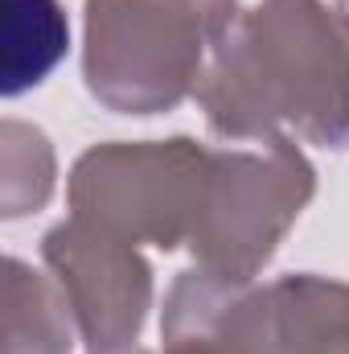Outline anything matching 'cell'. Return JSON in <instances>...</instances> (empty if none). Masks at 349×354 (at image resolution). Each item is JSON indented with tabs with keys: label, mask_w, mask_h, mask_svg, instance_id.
I'll list each match as a JSON object with an SVG mask.
<instances>
[{
	"label": "cell",
	"mask_w": 349,
	"mask_h": 354,
	"mask_svg": "<svg viewBox=\"0 0 349 354\" xmlns=\"http://www.w3.org/2000/svg\"><path fill=\"white\" fill-rule=\"evenodd\" d=\"M222 140L292 136L349 149V17L325 0H259L239 12L197 87Z\"/></svg>",
	"instance_id": "cell-1"
},
{
	"label": "cell",
	"mask_w": 349,
	"mask_h": 354,
	"mask_svg": "<svg viewBox=\"0 0 349 354\" xmlns=\"http://www.w3.org/2000/svg\"><path fill=\"white\" fill-rule=\"evenodd\" d=\"M239 21V0H87L83 83L119 115H161L197 95Z\"/></svg>",
	"instance_id": "cell-2"
},
{
	"label": "cell",
	"mask_w": 349,
	"mask_h": 354,
	"mask_svg": "<svg viewBox=\"0 0 349 354\" xmlns=\"http://www.w3.org/2000/svg\"><path fill=\"white\" fill-rule=\"evenodd\" d=\"M317 194V169L292 136L255 149H214L201 210L189 235L193 268L255 280Z\"/></svg>",
	"instance_id": "cell-3"
},
{
	"label": "cell",
	"mask_w": 349,
	"mask_h": 354,
	"mask_svg": "<svg viewBox=\"0 0 349 354\" xmlns=\"http://www.w3.org/2000/svg\"><path fill=\"white\" fill-rule=\"evenodd\" d=\"M210 153L193 136L173 140H111L87 149L66 177L70 214L103 227L136 248L173 252L189 243Z\"/></svg>",
	"instance_id": "cell-4"
},
{
	"label": "cell",
	"mask_w": 349,
	"mask_h": 354,
	"mask_svg": "<svg viewBox=\"0 0 349 354\" xmlns=\"http://www.w3.org/2000/svg\"><path fill=\"white\" fill-rule=\"evenodd\" d=\"M41 260L62 284L87 351H123L140 342L157 284L136 243L70 214L46 231Z\"/></svg>",
	"instance_id": "cell-5"
},
{
	"label": "cell",
	"mask_w": 349,
	"mask_h": 354,
	"mask_svg": "<svg viewBox=\"0 0 349 354\" xmlns=\"http://www.w3.org/2000/svg\"><path fill=\"white\" fill-rule=\"evenodd\" d=\"M161 354H275L271 284L181 272L161 313Z\"/></svg>",
	"instance_id": "cell-6"
},
{
	"label": "cell",
	"mask_w": 349,
	"mask_h": 354,
	"mask_svg": "<svg viewBox=\"0 0 349 354\" xmlns=\"http://www.w3.org/2000/svg\"><path fill=\"white\" fill-rule=\"evenodd\" d=\"M275 354H349V284L317 272L271 280Z\"/></svg>",
	"instance_id": "cell-7"
},
{
	"label": "cell",
	"mask_w": 349,
	"mask_h": 354,
	"mask_svg": "<svg viewBox=\"0 0 349 354\" xmlns=\"http://www.w3.org/2000/svg\"><path fill=\"white\" fill-rule=\"evenodd\" d=\"M79 338L74 309L54 276L21 256L4 260V354H70Z\"/></svg>",
	"instance_id": "cell-8"
},
{
	"label": "cell",
	"mask_w": 349,
	"mask_h": 354,
	"mask_svg": "<svg viewBox=\"0 0 349 354\" xmlns=\"http://www.w3.org/2000/svg\"><path fill=\"white\" fill-rule=\"evenodd\" d=\"M0 91L17 99L41 87L70 50V25L58 0H0Z\"/></svg>",
	"instance_id": "cell-9"
},
{
	"label": "cell",
	"mask_w": 349,
	"mask_h": 354,
	"mask_svg": "<svg viewBox=\"0 0 349 354\" xmlns=\"http://www.w3.org/2000/svg\"><path fill=\"white\" fill-rule=\"evenodd\" d=\"M58 185V157L50 136L37 124L4 120L0 124V218L37 214Z\"/></svg>",
	"instance_id": "cell-10"
},
{
	"label": "cell",
	"mask_w": 349,
	"mask_h": 354,
	"mask_svg": "<svg viewBox=\"0 0 349 354\" xmlns=\"http://www.w3.org/2000/svg\"><path fill=\"white\" fill-rule=\"evenodd\" d=\"M90 354H152L148 346H123V351H90Z\"/></svg>",
	"instance_id": "cell-11"
},
{
	"label": "cell",
	"mask_w": 349,
	"mask_h": 354,
	"mask_svg": "<svg viewBox=\"0 0 349 354\" xmlns=\"http://www.w3.org/2000/svg\"><path fill=\"white\" fill-rule=\"evenodd\" d=\"M337 8H341V12L349 17V0H337Z\"/></svg>",
	"instance_id": "cell-12"
}]
</instances>
